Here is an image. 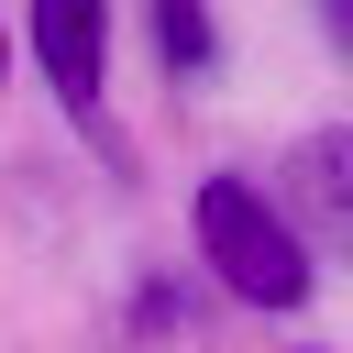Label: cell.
<instances>
[{
    "label": "cell",
    "mask_w": 353,
    "mask_h": 353,
    "mask_svg": "<svg viewBox=\"0 0 353 353\" xmlns=\"http://www.w3.org/2000/svg\"><path fill=\"white\" fill-rule=\"evenodd\" d=\"M287 188H298V210L320 221V243H353V132H309V143L287 154Z\"/></svg>",
    "instance_id": "3"
},
{
    "label": "cell",
    "mask_w": 353,
    "mask_h": 353,
    "mask_svg": "<svg viewBox=\"0 0 353 353\" xmlns=\"http://www.w3.org/2000/svg\"><path fill=\"white\" fill-rule=\"evenodd\" d=\"M0 55H11V44H0Z\"/></svg>",
    "instance_id": "6"
},
{
    "label": "cell",
    "mask_w": 353,
    "mask_h": 353,
    "mask_svg": "<svg viewBox=\"0 0 353 353\" xmlns=\"http://www.w3.org/2000/svg\"><path fill=\"white\" fill-rule=\"evenodd\" d=\"M320 33H331V44L353 55V0H320Z\"/></svg>",
    "instance_id": "5"
},
{
    "label": "cell",
    "mask_w": 353,
    "mask_h": 353,
    "mask_svg": "<svg viewBox=\"0 0 353 353\" xmlns=\"http://www.w3.org/2000/svg\"><path fill=\"white\" fill-rule=\"evenodd\" d=\"M33 55H44L55 99L88 121L99 110V66H110V0H33Z\"/></svg>",
    "instance_id": "2"
},
{
    "label": "cell",
    "mask_w": 353,
    "mask_h": 353,
    "mask_svg": "<svg viewBox=\"0 0 353 353\" xmlns=\"http://www.w3.org/2000/svg\"><path fill=\"white\" fill-rule=\"evenodd\" d=\"M199 254H210V276L232 287V298H254V309H298L309 298V243L276 221V199L265 188H243V176H210L199 188Z\"/></svg>",
    "instance_id": "1"
},
{
    "label": "cell",
    "mask_w": 353,
    "mask_h": 353,
    "mask_svg": "<svg viewBox=\"0 0 353 353\" xmlns=\"http://www.w3.org/2000/svg\"><path fill=\"white\" fill-rule=\"evenodd\" d=\"M154 33H165V66H188V77L210 66V11L199 0H154Z\"/></svg>",
    "instance_id": "4"
}]
</instances>
